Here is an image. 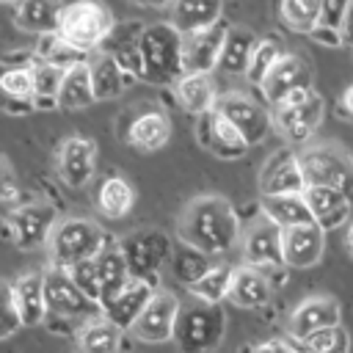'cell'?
Segmentation results:
<instances>
[{
  "label": "cell",
  "instance_id": "681fc988",
  "mask_svg": "<svg viewBox=\"0 0 353 353\" xmlns=\"http://www.w3.org/2000/svg\"><path fill=\"white\" fill-rule=\"evenodd\" d=\"M339 33H342V41L347 47H353V0H347V8H345V17H342V25H339Z\"/></svg>",
  "mask_w": 353,
  "mask_h": 353
},
{
  "label": "cell",
  "instance_id": "74e56055",
  "mask_svg": "<svg viewBox=\"0 0 353 353\" xmlns=\"http://www.w3.org/2000/svg\"><path fill=\"white\" fill-rule=\"evenodd\" d=\"M39 61L44 63H52V66H61V69H72L77 63H85V52L74 50L69 41H63L58 33H50V36H41V44H39Z\"/></svg>",
  "mask_w": 353,
  "mask_h": 353
},
{
  "label": "cell",
  "instance_id": "b9f144b4",
  "mask_svg": "<svg viewBox=\"0 0 353 353\" xmlns=\"http://www.w3.org/2000/svg\"><path fill=\"white\" fill-rule=\"evenodd\" d=\"M298 345H301L303 353H347L350 350V336L342 325H334V328L312 334L309 339H303Z\"/></svg>",
  "mask_w": 353,
  "mask_h": 353
},
{
  "label": "cell",
  "instance_id": "7a4b0ae2",
  "mask_svg": "<svg viewBox=\"0 0 353 353\" xmlns=\"http://www.w3.org/2000/svg\"><path fill=\"white\" fill-rule=\"evenodd\" d=\"M141 80L152 85H174L182 74V33L171 22H154L141 28Z\"/></svg>",
  "mask_w": 353,
  "mask_h": 353
},
{
  "label": "cell",
  "instance_id": "ac0fdd59",
  "mask_svg": "<svg viewBox=\"0 0 353 353\" xmlns=\"http://www.w3.org/2000/svg\"><path fill=\"white\" fill-rule=\"evenodd\" d=\"M199 141L207 152H212L221 160H237L248 152V141L218 110H210V113L199 116Z\"/></svg>",
  "mask_w": 353,
  "mask_h": 353
},
{
  "label": "cell",
  "instance_id": "277c9868",
  "mask_svg": "<svg viewBox=\"0 0 353 353\" xmlns=\"http://www.w3.org/2000/svg\"><path fill=\"white\" fill-rule=\"evenodd\" d=\"M105 234L102 229L88 221V218H63L55 223L47 248L52 256V265L58 268H72L83 259H97L99 251L105 248Z\"/></svg>",
  "mask_w": 353,
  "mask_h": 353
},
{
  "label": "cell",
  "instance_id": "ffe728a7",
  "mask_svg": "<svg viewBox=\"0 0 353 353\" xmlns=\"http://www.w3.org/2000/svg\"><path fill=\"white\" fill-rule=\"evenodd\" d=\"M284 265L287 268H312L323 259L325 229L317 223L284 229Z\"/></svg>",
  "mask_w": 353,
  "mask_h": 353
},
{
  "label": "cell",
  "instance_id": "e0dca14e",
  "mask_svg": "<svg viewBox=\"0 0 353 353\" xmlns=\"http://www.w3.org/2000/svg\"><path fill=\"white\" fill-rule=\"evenodd\" d=\"M334 325H342V312L331 295H312L301 301L290 317V334L295 342H303L312 334L334 328Z\"/></svg>",
  "mask_w": 353,
  "mask_h": 353
},
{
  "label": "cell",
  "instance_id": "8d00e7d4",
  "mask_svg": "<svg viewBox=\"0 0 353 353\" xmlns=\"http://www.w3.org/2000/svg\"><path fill=\"white\" fill-rule=\"evenodd\" d=\"M232 273H234V270H232L229 265H215V268H210L196 284H190L193 298L201 301V303H221V301H226L229 284H232Z\"/></svg>",
  "mask_w": 353,
  "mask_h": 353
},
{
  "label": "cell",
  "instance_id": "d4e9b609",
  "mask_svg": "<svg viewBox=\"0 0 353 353\" xmlns=\"http://www.w3.org/2000/svg\"><path fill=\"white\" fill-rule=\"evenodd\" d=\"M303 199L312 210V218L317 226H323L325 232L339 226L347 212H350V201H347V193L336 190V188H325V185H309L303 190Z\"/></svg>",
  "mask_w": 353,
  "mask_h": 353
},
{
  "label": "cell",
  "instance_id": "83f0119b",
  "mask_svg": "<svg viewBox=\"0 0 353 353\" xmlns=\"http://www.w3.org/2000/svg\"><path fill=\"white\" fill-rule=\"evenodd\" d=\"M174 94L182 110L193 116H204L215 110V80L207 72H185L174 83Z\"/></svg>",
  "mask_w": 353,
  "mask_h": 353
},
{
  "label": "cell",
  "instance_id": "7c38bea8",
  "mask_svg": "<svg viewBox=\"0 0 353 353\" xmlns=\"http://www.w3.org/2000/svg\"><path fill=\"white\" fill-rule=\"evenodd\" d=\"M121 251L127 256V265H130V273L135 279H146L152 281L154 273L160 270V265L168 259L171 254V240L157 232V229H146V232H138L132 237H127L121 243Z\"/></svg>",
  "mask_w": 353,
  "mask_h": 353
},
{
  "label": "cell",
  "instance_id": "f1b7e54d",
  "mask_svg": "<svg viewBox=\"0 0 353 353\" xmlns=\"http://www.w3.org/2000/svg\"><path fill=\"white\" fill-rule=\"evenodd\" d=\"M97 270H99V287H102V298H99V309H105L132 279L127 256L121 251V245H105L97 256Z\"/></svg>",
  "mask_w": 353,
  "mask_h": 353
},
{
  "label": "cell",
  "instance_id": "836d02e7",
  "mask_svg": "<svg viewBox=\"0 0 353 353\" xmlns=\"http://www.w3.org/2000/svg\"><path fill=\"white\" fill-rule=\"evenodd\" d=\"M254 47H256V39L251 30L245 28H229L226 30V41H223V52H221V72L226 74H245L248 72V63H251V55H254Z\"/></svg>",
  "mask_w": 353,
  "mask_h": 353
},
{
  "label": "cell",
  "instance_id": "52a82bcc",
  "mask_svg": "<svg viewBox=\"0 0 353 353\" xmlns=\"http://www.w3.org/2000/svg\"><path fill=\"white\" fill-rule=\"evenodd\" d=\"M323 113H325V102L312 88L303 97L276 105L270 116H273V130H279L281 138H287L290 143H306L314 135V130L320 127Z\"/></svg>",
  "mask_w": 353,
  "mask_h": 353
},
{
  "label": "cell",
  "instance_id": "9a60e30c",
  "mask_svg": "<svg viewBox=\"0 0 353 353\" xmlns=\"http://www.w3.org/2000/svg\"><path fill=\"white\" fill-rule=\"evenodd\" d=\"M284 229L270 218H259L243 234V256L251 268H279L284 265Z\"/></svg>",
  "mask_w": 353,
  "mask_h": 353
},
{
  "label": "cell",
  "instance_id": "f35d334b",
  "mask_svg": "<svg viewBox=\"0 0 353 353\" xmlns=\"http://www.w3.org/2000/svg\"><path fill=\"white\" fill-rule=\"evenodd\" d=\"M207 254H201V251H196V248H190V245H185L182 243V248L171 256V268H174V276L179 279V281H185L188 287L190 284H196L212 265H207Z\"/></svg>",
  "mask_w": 353,
  "mask_h": 353
},
{
  "label": "cell",
  "instance_id": "7dc6e473",
  "mask_svg": "<svg viewBox=\"0 0 353 353\" xmlns=\"http://www.w3.org/2000/svg\"><path fill=\"white\" fill-rule=\"evenodd\" d=\"M314 41H320V44H325V47H339L342 44V33H339V28H331V25H317L312 33H309Z\"/></svg>",
  "mask_w": 353,
  "mask_h": 353
},
{
  "label": "cell",
  "instance_id": "484cf974",
  "mask_svg": "<svg viewBox=\"0 0 353 353\" xmlns=\"http://www.w3.org/2000/svg\"><path fill=\"white\" fill-rule=\"evenodd\" d=\"M226 301L237 309H259L270 301V281L259 268H237L232 273V284H229V295Z\"/></svg>",
  "mask_w": 353,
  "mask_h": 353
},
{
  "label": "cell",
  "instance_id": "1f68e13d",
  "mask_svg": "<svg viewBox=\"0 0 353 353\" xmlns=\"http://www.w3.org/2000/svg\"><path fill=\"white\" fill-rule=\"evenodd\" d=\"M97 207L105 218H124L130 215V210L135 207V188L127 176L121 174H113V176H105L99 190H97Z\"/></svg>",
  "mask_w": 353,
  "mask_h": 353
},
{
  "label": "cell",
  "instance_id": "d6986e66",
  "mask_svg": "<svg viewBox=\"0 0 353 353\" xmlns=\"http://www.w3.org/2000/svg\"><path fill=\"white\" fill-rule=\"evenodd\" d=\"M226 30L221 22L196 33L182 36V66L185 72H212L221 61L223 52V41H226Z\"/></svg>",
  "mask_w": 353,
  "mask_h": 353
},
{
  "label": "cell",
  "instance_id": "30bf717a",
  "mask_svg": "<svg viewBox=\"0 0 353 353\" xmlns=\"http://www.w3.org/2000/svg\"><path fill=\"white\" fill-rule=\"evenodd\" d=\"M179 301L171 292H154L152 301L146 303V309L138 314V320L132 323V336L149 345H160L174 339L176 334V323H179Z\"/></svg>",
  "mask_w": 353,
  "mask_h": 353
},
{
  "label": "cell",
  "instance_id": "9c48e42d",
  "mask_svg": "<svg viewBox=\"0 0 353 353\" xmlns=\"http://www.w3.org/2000/svg\"><path fill=\"white\" fill-rule=\"evenodd\" d=\"M58 223L55 207L44 204V201H33V204H22L8 215V234L14 240L17 248L30 251L39 245H47L52 229Z\"/></svg>",
  "mask_w": 353,
  "mask_h": 353
},
{
  "label": "cell",
  "instance_id": "5b68a950",
  "mask_svg": "<svg viewBox=\"0 0 353 353\" xmlns=\"http://www.w3.org/2000/svg\"><path fill=\"white\" fill-rule=\"evenodd\" d=\"M226 331V314L218 303H196L179 312L176 323V345L182 353H210L218 347Z\"/></svg>",
  "mask_w": 353,
  "mask_h": 353
},
{
  "label": "cell",
  "instance_id": "cb8c5ba5",
  "mask_svg": "<svg viewBox=\"0 0 353 353\" xmlns=\"http://www.w3.org/2000/svg\"><path fill=\"white\" fill-rule=\"evenodd\" d=\"M61 14H63L61 0H19L14 6L17 28L25 30V33H33V36L58 33Z\"/></svg>",
  "mask_w": 353,
  "mask_h": 353
},
{
  "label": "cell",
  "instance_id": "8992f818",
  "mask_svg": "<svg viewBox=\"0 0 353 353\" xmlns=\"http://www.w3.org/2000/svg\"><path fill=\"white\" fill-rule=\"evenodd\" d=\"M298 160L303 168L306 188L325 185V188H336L342 193L353 190V160L345 149H339L334 143H314V146H306L303 152H298Z\"/></svg>",
  "mask_w": 353,
  "mask_h": 353
},
{
  "label": "cell",
  "instance_id": "6da1fadb",
  "mask_svg": "<svg viewBox=\"0 0 353 353\" xmlns=\"http://www.w3.org/2000/svg\"><path fill=\"white\" fill-rule=\"evenodd\" d=\"M179 240L207 256H218L226 254L240 234V223H237V212L234 207L223 199V196H199L193 199L176 223Z\"/></svg>",
  "mask_w": 353,
  "mask_h": 353
},
{
  "label": "cell",
  "instance_id": "2e32d148",
  "mask_svg": "<svg viewBox=\"0 0 353 353\" xmlns=\"http://www.w3.org/2000/svg\"><path fill=\"white\" fill-rule=\"evenodd\" d=\"M259 190L262 196H279V193H303L306 179L298 160V152L279 149L268 157V163L259 171Z\"/></svg>",
  "mask_w": 353,
  "mask_h": 353
},
{
  "label": "cell",
  "instance_id": "5bb4252c",
  "mask_svg": "<svg viewBox=\"0 0 353 353\" xmlns=\"http://www.w3.org/2000/svg\"><path fill=\"white\" fill-rule=\"evenodd\" d=\"M215 110H218L221 116H226V119L237 127V132L248 141V146L262 143V141L268 138V132L273 130V116H270L259 102H254V99H248V97H243V94H229V97H223V99L215 105Z\"/></svg>",
  "mask_w": 353,
  "mask_h": 353
},
{
  "label": "cell",
  "instance_id": "816d5d0a",
  "mask_svg": "<svg viewBox=\"0 0 353 353\" xmlns=\"http://www.w3.org/2000/svg\"><path fill=\"white\" fill-rule=\"evenodd\" d=\"M345 248H347V254L353 256V223L347 226V234H345Z\"/></svg>",
  "mask_w": 353,
  "mask_h": 353
},
{
  "label": "cell",
  "instance_id": "f907efd6",
  "mask_svg": "<svg viewBox=\"0 0 353 353\" xmlns=\"http://www.w3.org/2000/svg\"><path fill=\"white\" fill-rule=\"evenodd\" d=\"M339 113H345L353 121V85H347L345 94L339 97Z\"/></svg>",
  "mask_w": 353,
  "mask_h": 353
},
{
  "label": "cell",
  "instance_id": "d6a6232c",
  "mask_svg": "<svg viewBox=\"0 0 353 353\" xmlns=\"http://www.w3.org/2000/svg\"><path fill=\"white\" fill-rule=\"evenodd\" d=\"M94 102H97V97H94V88H91L88 61L66 69L61 91H58V99H55V108H61V110H83V108H88Z\"/></svg>",
  "mask_w": 353,
  "mask_h": 353
},
{
  "label": "cell",
  "instance_id": "f5cc1de1",
  "mask_svg": "<svg viewBox=\"0 0 353 353\" xmlns=\"http://www.w3.org/2000/svg\"><path fill=\"white\" fill-rule=\"evenodd\" d=\"M138 3H143V6H154V8H160V6H171V0H138Z\"/></svg>",
  "mask_w": 353,
  "mask_h": 353
},
{
  "label": "cell",
  "instance_id": "60d3db41",
  "mask_svg": "<svg viewBox=\"0 0 353 353\" xmlns=\"http://www.w3.org/2000/svg\"><path fill=\"white\" fill-rule=\"evenodd\" d=\"M33 88H36V102H52L58 99V91H61V83H63V74L66 69L61 66H52V63H33Z\"/></svg>",
  "mask_w": 353,
  "mask_h": 353
},
{
  "label": "cell",
  "instance_id": "8fae6325",
  "mask_svg": "<svg viewBox=\"0 0 353 353\" xmlns=\"http://www.w3.org/2000/svg\"><path fill=\"white\" fill-rule=\"evenodd\" d=\"M44 295H47V309L55 317H85L97 309V303L72 281L69 270L58 265L44 270Z\"/></svg>",
  "mask_w": 353,
  "mask_h": 353
},
{
  "label": "cell",
  "instance_id": "ee69618b",
  "mask_svg": "<svg viewBox=\"0 0 353 353\" xmlns=\"http://www.w3.org/2000/svg\"><path fill=\"white\" fill-rule=\"evenodd\" d=\"M19 328H22V323H19V314H17V306H14L11 284L0 281V339L11 336Z\"/></svg>",
  "mask_w": 353,
  "mask_h": 353
},
{
  "label": "cell",
  "instance_id": "c3c4849f",
  "mask_svg": "<svg viewBox=\"0 0 353 353\" xmlns=\"http://www.w3.org/2000/svg\"><path fill=\"white\" fill-rule=\"evenodd\" d=\"M251 353H303V350H301V345H290V342H281V339H270V342L256 345Z\"/></svg>",
  "mask_w": 353,
  "mask_h": 353
},
{
  "label": "cell",
  "instance_id": "4316f807",
  "mask_svg": "<svg viewBox=\"0 0 353 353\" xmlns=\"http://www.w3.org/2000/svg\"><path fill=\"white\" fill-rule=\"evenodd\" d=\"M223 0H171V25L188 36L221 22Z\"/></svg>",
  "mask_w": 353,
  "mask_h": 353
},
{
  "label": "cell",
  "instance_id": "d590c367",
  "mask_svg": "<svg viewBox=\"0 0 353 353\" xmlns=\"http://www.w3.org/2000/svg\"><path fill=\"white\" fill-rule=\"evenodd\" d=\"M281 22L295 33H312L323 19V0H281Z\"/></svg>",
  "mask_w": 353,
  "mask_h": 353
},
{
  "label": "cell",
  "instance_id": "7bdbcfd3",
  "mask_svg": "<svg viewBox=\"0 0 353 353\" xmlns=\"http://www.w3.org/2000/svg\"><path fill=\"white\" fill-rule=\"evenodd\" d=\"M72 281L99 306V298H102V287H99V270H97V259H83L72 268H66Z\"/></svg>",
  "mask_w": 353,
  "mask_h": 353
},
{
  "label": "cell",
  "instance_id": "3957f363",
  "mask_svg": "<svg viewBox=\"0 0 353 353\" xmlns=\"http://www.w3.org/2000/svg\"><path fill=\"white\" fill-rule=\"evenodd\" d=\"M113 33V14L97 0H77L63 8L58 36L80 52H94Z\"/></svg>",
  "mask_w": 353,
  "mask_h": 353
},
{
  "label": "cell",
  "instance_id": "f546056e",
  "mask_svg": "<svg viewBox=\"0 0 353 353\" xmlns=\"http://www.w3.org/2000/svg\"><path fill=\"white\" fill-rule=\"evenodd\" d=\"M262 215L270 218L281 229L306 226L314 223L312 210L303 199V193H279V196H262Z\"/></svg>",
  "mask_w": 353,
  "mask_h": 353
},
{
  "label": "cell",
  "instance_id": "ba28073f",
  "mask_svg": "<svg viewBox=\"0 0 353 353\" xmlns=\"http://www.w3.org/2000/svg\"><path fill=\"white\" fill-rule=\"evenodd\" d=\"M262 91H265V99L276 108V105H284L295 97H303L306 91H312V69L309 63L301 58V55H292V52H284L276 66L268 72V77L262 80Z\"/></svg>",
  "mask_w": 353,
  "mask_h": 353
},
{
  "label": "cell",
  "instance_id": "7402d4cb",
  "mask_svg": "<svg viewBox=\"0 0 353 353\" xmlns=\"http://www.w3.org/2000/svg\"><path fill=\"white\" fill-rule=\"evenodd\" d=\"M157 290H154V284L152 281H146V279H130L127 281V287L105 306V317L110 320V323H116L121 331H130L132 328V323L138 320V314L146 309V303L152 301V295H154Z\"/></svg>",
  "mask_w": 353,
  "mask_h": 353
},
{
  "label": "cell",
  "instance_id": "44dd1931",
  "mask_svg": "<svg viewBox=\"0 0 353 353\" xmlns=\"http://www.w3.org/2000/svg\"><path fill=\"white\" fill-rule=\"evenodd\" d=\"M14 306L19 314V323L33 328L41 325L50 314L47 309V295H44V273H25L11 284Z\"/></svg>",
  "mask_w": 353,
  "mask_h": 353
},
{
  "label": "cell",
  "instance_id": "603a6c76",
  "mask_svg": "<svg viewBox=\"0 0 353 353\" xmlns=\"http://www.w3.org/2000/svg\"><path fill=\"white\" fill-rule=\"evenodd\" d=\"M124 138L138 152H157L171 138V119L157 108H146L130 121Z\"/></svg>",
  "mask_w": 353,
  "mask_h": 353
},
{
  "label": "cell",
  "instance_id": "e575fe53",
  "mask_svg": "<svg viewBox=\"0 0 353 353\" xmlns=\"http://www.w3.org/2000/svg\"><path fill=\"white\" fill-rule=\"evenodd\" d=\"M80 353H119L121 347V328L108 317H94L83 325L77 336Z\"/></svg>",
  "mask_w": 353,
  "mask_h": 353
},
{
  "label": "cell",
  "instance_id": "db71d44e",
  "mask_svg": "<svg viewBox=\"0 0 353 353\" xmlns=\"http://www.w3.org/2000/svg\"><path fill=\"white\" fill-rule=\"evenodd\" d=\"M0 3H3V6H17L19 0H0Z\"/></svg>",
  "mask_w": 353,
  "mask_h": 353
},
{
  "label": "cell",
  "instance_id": "4dcf8cb0",
  "mask_svg": "<svg viewBox=\"0 0 353 353\" xmlns=\"http://www.w3.org/2000/svg\"><path fill=\"white\" fill-rule=\"evenodd\" d=\"M88 74H91V88L97 102H108L116 99L124 91V69L121 63L110 55V52H99L88 61Z\"/></svg>",
  "mask_w": 353,
  "mask_h": 353
},
{
  "label": "cell",
  "instance_id": "f6af8a7d",
  "mask_svg": "<svg viewBox=\"0 0 353 353\" xmlns=\"http://www.w3.org/2000/svg\"><path fill=\"white\" fill-rule=\"evenodd\" d=\"M17 193H19V188H17L14 171H11V165L0 157V210L8 207V204H14V201H17Z\"/></svg>",
  "mask_w": 353,
  "mask_h": 353
},
{
  "label": "cell",
  "instance_id": "bcb514c9",
  "mask_svg": "<svg viewBox=\"0 0 353 353\" xmlns=\"http://www.w3.org/2000/svg\"><path fill=\"white\" fill-rule=\"evenodd\" d=\"M345 8H347V0H323V25H331V28H339L342 25V17H345Z\"/></svg>",
  "mask_w": 353,
  "mask_h": 353
},
{
  "label": "cell",
  "instance_id": "4fadbf2b",
  "mask_svg": "<svg viewBox=\"0 0 353 353\" xmlns=\"http://www.w3.org/2000/svg\"><path fill=\"white\" fill-rule=\"evenodd\" d=\"M58 179L66 188H85L97 171V143L83 135H72L58 146L55 154Z\"/></svg>",
  "mask_w": 353,
  "mask_h": 353
},
{
  "label": "cell",
  "instance_id": "ab89813d",
  "mask_svg": "<svg viewBox=\"0 0 353 353\" xmlns=\"http://www.w3.org/2000/svg\"><path fill=\"white\" fill-rule=\"evenodd\" d=\"M281 55H284V52H281V41H279V39H262V41H256L245 77H248L251 83L262 85V80L268 77V72L276 66V61H279Z\"/></svg>",
  "mask_w": 353,
  "mask_h": 353
}]
</instances>
